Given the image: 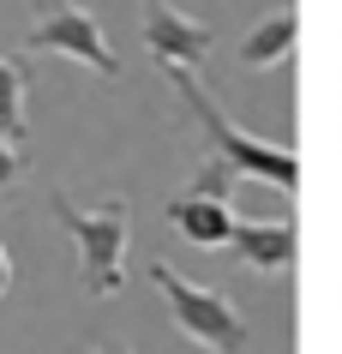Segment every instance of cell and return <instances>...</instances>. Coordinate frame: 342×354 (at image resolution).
<instances>
[{"instance_id":"1","label":"cell","mask_w":342,"mask_h":354,"mask_svg":"<svg viewBox=\"0 0 342 354\" xmlns=\"http://www.w3.org/2000/svg\"><path fill=\"white\" fill-rule=\"evenodd\" d=\"M169 84L180 91V102L192 109V120L205 127L210 150H216V156H222L234 174H252V180H265V187H276V192H294V187H301V156H294L288 145H270V138H252V132H240V127L222 114V102L210 96V84H205L198 73L174 66Z\"/></svg>"},{"instance_id":"2","label":"cell","mask_w":342,"mask_h":354,"mask_svg":"<svg viewBox=\"0 0 342 354\" xmlns=\"http://www.w3.org/2000/svg\"><path fill=\"white\" fill-rule=\"evenodd\" d=\"M48 210H55V223L66 228V241H73V252H78V288L91 300L120 295V288H126V234H133L126 198H102L96 210H84V205H73L66 192H55Z\"/></svg>"},{"instance_id":"3","label":"cell","mask_w":342,"mask_h":354,"mask_svg":"<svg viewBox=\"0 0 342 354\" xmlns=\"http://www.w3.org/2000/svg\"><path fill=\"white\" fill-rule=\"evenodd\" d=\"M151 282L187 342H198L210 354H247V318H240V306L222 288H205V282L180 277L174 264H151Z\"/></svg>"},{"instance_id":"4","label":"cell","mask_w":342,"mask_h":354,"mask_svg":"<svg viewBox=\"0 0 342 354\" xmlns=\"http://www.w3.org/2000/svg\"><path fill=\"white\" fill-rule=\"evenodd\" d=\"M24 48L30 55H66L84 73L120 78V60H114L108 37H102V19L91 6H78V0H37V24L24 30Z\"/></svg>"},{"instance_id":"5","label":"cell","mask_w":342,"mask_h":354,"mask_svg":"<svg viewBox=\"0 0 342 354\" xmlns=\"http://www.w3.org/2000/svg\"><path fill=\"white\" fill-rule=\"evenodd\" d=\"M138 12H144V42H151V60L162 66V73H174V66H187V73H198V60L210 55V24L187 19L174 0H138Z\"/></svg>"},{"instance_id":"6","label":"cell","mask_w":342,"mask_h":354,"mask_svg":"<svg viewBox=\"0 0 342 354\" xmlns=\"http://www.w3.org/2000/svg\"><path fill=\"white\" fill-rule=\"evenodd\" d=\"M228 252L247 264V270H258V277H283V270H294V252H301V228L288 223V216H270V223H234V234H228Z\"/></svg>"},{"instance_id":"7","label":"cell","mask_w":342,"mask_h":354,"mask_svg":"<svg viewBox=\"0 0 342 354\" xmlns=\"http://www.w3.org/2000/svg\"><path fill=\"white\" fill-rule=\"evenodd\" d=\"M169 223H174V234L192 241V246H228V234H234V210H228V198H210V192L180 187L169 198Z\"/></svg>"},{"instance_id":"8","label":"cell","mask_w":342,"mask_h":354,"mask_svg":"<svg viewBox=\"0 0 342 354\" xmlns=\"http://www.w3.org/2000/svg\"><path fill=\"white\" fill-rule=\"evenodd\" d=\"M294 42H301V12H294V6H283V12H265V19L247 30L240 60H247L252 73H270V66L294 60Z\"/></svg>"},{"instance_id":"9","label":"cell","mask_w":342,"mask_h":354,"mask_svg":"<svg viewBox=\"0 0 342 354\" xmlns=\"http://www.w3.org/2000/svg\"><path fill=\"white\" fill-rule=\"evenodd\" d=\"M24 91H30V73L0 55V132L19 145H24Z\"/></svg>"},{"instance_id":"10","label":"cell","mask_w":342,"mask_h":354,"mask_svg":"<svg viewBox=\"0 0 342 354\" xmlns=\"http://www.w3.org/2000/svg\"><path fill=\"white\" fill-rule=\"evenodd\" d=\"M192 192H210V198H228V192H234V168H228L222 156L210 150V162H205V174L192 180Z\"/></svg>"},{"instance_id":"11","label":"cell","mask_w":342,"mask_h":354,"mask_svg":"<svg viewBox=\"0 0 342 354\" xmlns=\"http://www.w3.org/2000/svg\"><path fill=\"white\" fill-rule=\"evenodd\" d=\"M19 174H24L19 138H6V132H0V192H6V187H19Z\"/></svg>"},{"instance_id":"12","label":"cell","mask_w":342,"mask_h":354,"mask_svg":"<svg viewBox=\"0 0 342 354\" xmlns=\"http://www.w3.org/2000/svg\"><path fill=\"white\" fill-rule=\"evenodd\" d=\"M12 288V259H6V246H0V295Z\"/></svg>"},{"instance_id":"13","label":"cell","mask_w":342,"mask_h":354,"mask_svg":"<svg viewBox=\"0 0 342 354\" xmlns=\"http://www.w3.org/2000/svg\"><path fill=\"white\" fill-rule=\"evenodd\" d=\"M91 354H133V348H120V342H102V348H91Z\"/></svg>"}]
</instances>
